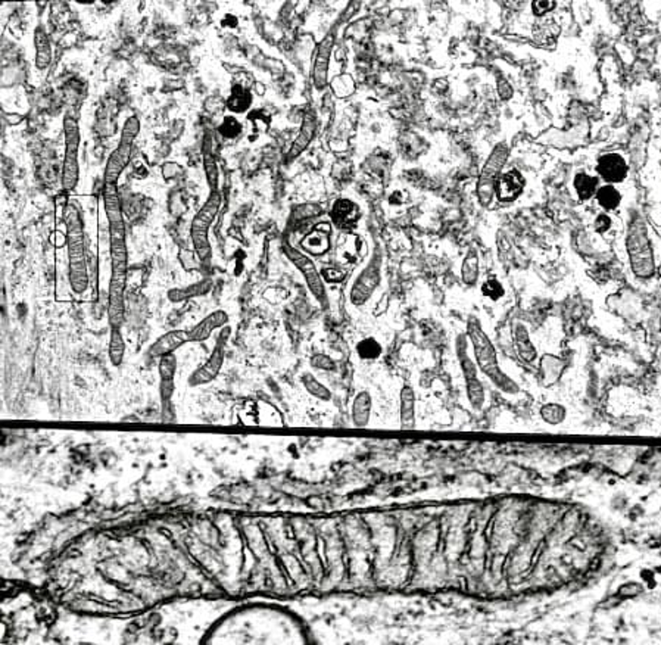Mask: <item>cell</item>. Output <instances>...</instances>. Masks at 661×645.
<instances>
[{"label":"cell","instance_id":"cell-25","mask_svg":"<svg viewBox=\"0 0 661 645\" xmlns=\"http://www.w3.org/2000/svg\"><path fill=\"white\" fill-rule=\"evenodd\" d=\"M333 221L343 229H350L358 220V206L350 199H339L332 209Z\"/></svg>","mask_w":661,"mask_h":645},{"label":"cell","instance_id":"cell-24","mask_svg":"<svg viewBox=\"0 0 661 645\" xmlns=\"http://www.w3.org/2000/svg\"><path fill=\"white\" fill-rule=\"evenodd\" d=\"M514 343L520 360L526 364H533L537 358V351L530 341L529 330L525 324H517L514 329Z\"/></svg>","mask_w":661,"mask_h":645},{"label":"cell","instance_id":"cell-27","mask_svg":"<svg viewBox=\"0 0 661 645\" xmlns=\"http://www.w3.org/2000/svg\"><path fill=\"white\" fill-rule=\"evenodd\" d=\"M455 353L457 358L461 367V373L464 376V380L475 379L479 374L477 364L473 358H470L468 355V338L467 335H460L455 341Z\"/></svg>","mask_w":661,"mask_h":645},{"label":"cell","instance_id":"cell-43","mask_svg":"<svg viewBox=\"0 0 661 645\" xmlns=\"http://www.w3.org/2000/svg\"><path fill=\"white\" fill-rule=\"evenodd\" d=\"M138 131H141V123H138V119L136 117H130L127 121H126V124L123 127V131H121V138L119 141H124V142H130L133 143L134 142V138L137 137Z\"/></svg>","mask_w":661,"mask_h":645},{"label":"cell","instance_id":"cell-10","mask_svg":"<svg viewBox=\"0 0 661 645\" xmlns=\"http://www.w3.org/2000/svg\"><path fill=\"white\" fill-rule=\"evenodd\" d=\"M379 283H380V259L379 256H374L370 261V264L359 273L357 280L354 282V286L351 290V302L357 307L364 305L371 298V295L374 293Z\"/></svg>","mask_w":661,"mask_h":645},{"label":"cell","instance_id":"cell-20","mask_svg":"<svg viewBox=\"0 0 661 645\" xmlns=\"http://www.w3.org/2000/svg\"><path fill=\"white\" fill-rule=\"evenodd\" d=\"M103 196V206H105V214L108 218V225L123 224V206H121V198L118 183H103L102 189Z\"/></svg>","mask_w":661,"mask_h":645},{"label":"cell","instance_id":"cell-31","mask_svg":"<svg viewBox=\"0 0 661 645\" xmlns=\"http://www.w3.org/2000/svg\"><path fill=\"white\" fill-rule=\"evenodd\" d=\"M461 278L467 286H475L479 280V256L475 249H470L463 259Z\"/></svg>","mask_w":661,"mask_h":645},{"label":"cell","instance_id":"cell-32","mask_svg":"<svg viewBox=\"0 0 661 645\" xmlns=\"http://www.w3.org/2000/svg\"><path fill=\"white\" fill-rule=\"evenodd\" d=\"M465 392L468 403L472 406L473 410L479 411L483 408L484 401H486V393H484V386L479 377L465 380Z\"/></svg>","mask_w":661,"mask_h":645},{"label":"cell","instance_id":"cell-39","mask_svg":"<svg viewBox=\"0 0 661 645\" xmlns=\"http://www.w3.org/2000/svg\"><path fill=\"white\" fill-rule=\"evenodd\" d=\"M332 87L339 97H346L354 93L355 83L350 74H342L332 80Z\"/></svg>","mask_w":661,"mask_h":645},{"label":"cell","instance_id":"cell-6","mask_svg":"<svg viewBox=\"0 0 661 645\" xmlns=\"http://www.w3.org/2000/svg\"><path fill=\"white\" fill-rule=\"evenodd\" d=\"M508 155L510 149L504 143H501L492 150L488 161L484 162L477 182V198L480 205H491L495 195V183L501 176V170L506 165Z\"/></svg>","mask_w":661,"mask_h":645},{"label":"cell","instance_id":"cell-40","mask_svg":"<svg viewBox=\"0 0 661 645\" xmlns=\"http://www.w3.org/2000/svg\"><path fill=\"white\" fill-rule=\"evenodd\" d=\"M309 364L312 369H317L321 372H336L338 369L336 361L326 354H314L309 358Z\"/></svg>","mask_w":661,"mask_h":645},{"label":"cell","instance_id":"cell-7","mask_svg":"<svg viewBox=\"0 0 661 645\" xmlns=\"http://www.w3.org/2000/svg\"><path fill=\"white\" fill-rule=\"evenodd\" d=\"M283 251H285L286 256L289 258L290 263L294 267H297L301 271V274L304 276V280H305L311 295L314 296L316 301L320 305L324 307L327 304V293H326L324 280H323L320 271L317 270L316 264L312 263V259L309 256H306L304 252H301L299 249L287 245V243L283 247Z\"/></svg>","mask_w":661,"mask_h":645},{"label":"cell","instance_id":"cell-22","mask_svg":"<svg viewBox=\"0 0 661 645\" xmlns=\"http://www.w3.org/2000/svg\"><path fill=\"white\" fill-rule=\"evenodd\" d=\"M213 286H214V282L211 280V278H203V280L192 283L189 286L172 288V289L168 290L167 296H168L169 302L180 304V302H186L189 300L199 298V296L206 295L208 292L213 289Z\"/></svg>","mask_w":661,"mask_h":645},{"label":"cell","instance_id":"cell-23","mask_svg":"<svg viewBox=\"0 0 661 645\" xmlns=\"http://www.w3.org/2000/svg\"><path fill=\"white\" fill-rule=\"evenodd\" d=\"M330 225L321 224L305 236L302 240V248L314 255H321L330 248Z\"/></svg>","mask_w":661,"mask_h":645},{"label":"cell","instance_id":"cell-30","mask_svg":"<svg viewBox=\"0 0 661 645\" xmlns=\"http://www.w3.org/2000/svg\"><path fill=\"white\" fill-rule=\"evenodd\" d=\"M301 385L304 386V389L311 395V396H314L316 399H320L323 401V403H327V401L332 399V391H330L324 383H321L314 374L309 373V372H305L302 373L301 376Z\"/></svg>","mask_w":661,"mask_h":645},{"label":"cell","instance_id":"cell-36","mask_svg":"<svg viewBox=\"0 0 661 645\" xmlns=\"http://www.w3.org/2000/svg\"><path fill=\"white\" fill-rule=\"evenodd\" d=\"M595 195H597L598 203L604 209H607V211H613V209H616L621 202V195L619 194V190L612 184L600 187Z\"/></svg>","mask_w":661,"mask_h":645},{"label":"cell","instance_id":"cell-29","mask_svg":"<svg viewBox=\"0 0 661 645\" xmlns=\"http://www.w3.org/2000/svg\"><path fill=\"white\" fill-rule=\"evenodd\" d=\"M108 357L114 367H119L124 362L126 357V341L121 329H111L109 343H108Z\"/></svg>","mask_w":661,"mask_h":645},{"label":"cell","instance_id":"cell-16","mask_svg":"<svg viewBox=\"0 0 661 645\" xmlns=\"http://www.w3.org/2000/svg\"><path fill=\"white\" fill-rule=\"evenodd\" d=\"M628 164L619 153H605L598 160L597 171L608 183H621L628 176Z\"/></svg>","mask_w":661,"mask_h":645},{"label":"cell","instance_id":"cell-18","mask_svg":"<svg viewBox=\"0 0 661 645\" xmlns=\"http://www.w3.org/2000/svg\"><path fill=\"white\" fill-rule=\"evenodd\" d=\"M317 133V118L312 112H305L302 118V126L299 130V134L294 138L289 152H287V160L293 161L299 158V156L306 150V148L311 145V142L314 141Z\"/></svg>","mask_w":661,"mask_h":645},{"label":"cell","instance_id":"cell-33","mask_svg":"<svg viewBox=\"0 0 661 645\" xmlns=\"http://www.w3.org/2000/svg\"><path fill=\"white\" fill-rule=\"evenodd\" d=\"M575 189L578 191V196L582 201H588L597 194L598 177L589 176V174L586 172H579L575 177Z\"/></svg>","mask_w":661,"mask_h":645},{"label":"cell","instance_id":"cell-4","mask_svg":"<svg viewBox=\"0 0 661 645\" xmlns=\"http://www.w3.org/2000/svg\"><path fill=\"white\" fill-rule=\"evenodd\" d=\"M628 252L633 273L641 278H650L655 273L654 255L647 235V227L639 218L631 223L628 233Z\"/></svg>","mask_w":661,"mask_h":645},{"label":"cell","instance_id":"cell-5","mask_svg":"<svg viewBox=\"0 0 661 645\" xmlns=\"http://www.w3.org/2000/svg\"><path fill=\"white\" fill-rule=\"evenodd\" d=\"M64 136H65V155L62 164V177L61 184L65 191H73L80 180V164H78V149H80V127L73 117L64 118Z\"/></svg>","mask_w":661,"mask_h":645},{"label":"cell","instance_id":"cell-28","mask_svg":"<svg viewBox=\"0 0 661 645\" xmlns=\"http://www.w3.org/2000/svg\"><path fill=\"white\" fill-rule=\"evenodd\" d=\"M566 361L560 357H555L551 354L544 355L541 360V373L544 385L551 386L554 383L559 381L566 370Z\"/></svg>","mask_w":661,"mask_h":645},{"label":"cell","instance_id":"cell-45","mask_svg":"<svg viewBox=\"0 0 661 645\" xmlns=\"http://www.w3.org/2000/svg\"><path fill=\"white\" fill-rule=\"evenodd\" d=\"M220 131L225 137H236L240 133V124L234 118H225L220 127Z\"/></svg>","mask_w":661,"mask_h":645},{"label":"cell","instance_id":"cell-34","mask_svg":"<svg viewBox=\"0 0 661 645\" xmlns=\"http://www.w3.org/2000/svg\"><path fill=\"white\" fill-rule=\"evenodd\" d=\"M251 103H252V96L249 90H246L245 87H242V85H234L233 92L225 105H227V108L232 112H245L251 107Z\"/></svg>","mask_w":661,"mask_h":645},{"label":"cell","instance_id":"cell-37","mask_svg":"<svg viewBox=\"0 0 661 645\" xmlns=\"http://www.w3.org/2000/svg\"><path fill=\"white\" fill-rule=\"evenodd\" d=\"M203 171H205L206 183L208 186H210V190L217 191L218 183H220V170H218V164L214 156L211 155L203 156Z\"/></svg>","mask_w":661,"mask_h":645},{"label":"cell","instance_id":"cell-44","mask_svg":"<svg viewBox=\"0 0 661 645\" xmlns=\"http://www.w3.org/2000/svg\"><path fill=\"white\" fill-rule=\"evenodd\" d=\"M641 594H643V586L639 582H626L617 589V596L621 598H635Z\"/></svg>","mask_w":661,"mask_h":645},{"label":"cell","instance_id":"cell-49","mask_svg":"<svg viewBox=\"0 0 661 645\" xmlns=\"http://www.w3.org/2000/svg\"><path fill=\"white\" fill-rule=\"evenodd\" d=\"M610 225H612L610 217L605 215V214H601V215H598V218L595 221V230L598 233H604V232H607L608 229H610Z\"/></svg>","mask_w":661,"mask_h":645},{"label":"cell","instance_id":"cell-26","mask_svg":"<svg viewBox=\"0 0 661 645\" xmlns=\"http://www.w3.org/2000/svg\"><path fill=\"white\" fill-rule=\"evenodd\" d=\"M34 47H36V58H34L36 68L43 71L52 64V55L54 54H52V45L47 32L42 27L34 31Z\"/></svg>","mask_w":661,"mask_h":645},{"label":"cell","instance_id":"cell-11","mask_svg":"<svg viewBox=\"0 0 661 645\" xmlns=\"http://www.w3.org/2000/svg\"><path fill=\"white\" fill-rule=\"evenodd\" d=\"M333 47H335L333 32H328L317 46L316 55H314V64H312V83H314L317 90L326 89V85L328 84V64H330V57H332Z\"/></svg>","mask_w":661,"mask_h":645},{"label":"cell","instance_id":"cell-17","mask_svg":"<svg viewBox=\"0 0 661 645\" xmlns=\"http://www.w3.org/2000/svg\"><path fill=\"white\" fill-rule=\"evenodd\" d=\"M525 189V179L520 171L510 170L502 174L495 183V194L501 202H514Z\"/></svg>","mask_w":661,"mask_h":645},{"label":"cell","instance_id":"cell-15","mask_svg":"<svg viewBox=\"0 0 661 645\" xmlns=\"http://www.w3.org/2000/svg\"><path fill=\"white\" fill-rule=\"evenodd\" d=\"M111 268H129V251L126 240V224L109 225Z\"/></svg>","mask_w":661,"mask_h":645},{"label":"cell","instance_id":"cell-38","mask_svg":"<svg viewBox=\"0 0 661 645\" xmlns=\"http://www.w3.org/2000/svg\"><path fill=\"white\" fill-rule=\"evenodd\" d=\"M179 367V361L176 355H167L160 358V365H158V372H160V380L161 381H171L176 377Z\"/></svg>","mask_w":661,"mask_h":645},{"label":"cell","instance_id":"cell-13","mask_svg":"<svg viewBox=\"0 0 661 645\" xmlns=\"http://www.w3.org/2000/svg\"><path fill=\"white\" fill-rule=\"evenodd\" d=\"M227 323H229V314L222 309H215L211 314H208L205 319H202L192 329L187 330L189 342H193V343L206 342L213 336L215 330L227 326Z\"/></svg>","mask_w":661,"mask_h":645},{"label":"cell","instance_id":"cell-12","mask_svg":"<svg viewBox=\"0 0 661 645\" xmlns=\"http://www.w3.org/2000/svg\"><path fill=\"white\" fill-rule=\"evenodd\" d=\"M133 143L119 141L118 146L112 150L105 165V174H103V183H118L119 177L123 176L124 170L131 161Z\"/></svg>","mask_w":661,"mask_h":645},{"label":"cell","instance_id":"cell-1","mask_svg":"<svg viewBox=\"0 0 661 645\" xmlns=\"http://www.w3.org/2000/svg\"><path fill=\"white\" fill-rule=\"evenodd\" d=\"M62 221L66 227L69 286L74 293L81 295L89 288V268H87L84 221L80 209L73 203L64 205Z\"/></svg>","mask_w":661,"mask_h":645},{"label":"cell","instance_id":"cell-19","mask_svg":"<svg viewBox=\"0 0 661 645\" xmlns=\"http://www.w3.org/2000/svg\"><path fill=\"white\" fill-rule=\"evenodd\" d=\"M399 425L404 430H412L417 425V396L410 385L399 392Z\"/></svg>","mask_w":661,"mask_h":645},{"label":"cell","instance_id":"cell-46","mask_svg":"<svg viewBox=\"0 0 661 645\" xmlns=\"http://www.w3.org/2000/svg\"><path fill=\"white\" fill-rule=\"evenodd\" d=\"M321 277L324 278V280H327V282H330V283H339V282L343 280L345 274H343L342 271L336 270V268L327 267V268H324V270L321 271Z\"/></svg>","mask_w":661,"mask_h":645},{"label":"cell","instance_id":"cell-2","mask_svg":"<svg viewBox=\"0 0 661 645\" xmlns=\"http://www.w3.org/2000/svg\"><path fill=\"white\" fill-rule=\"evenodd\" d=\"M467 338L473 345L477 369L504 393H517V383L501 370L495 346L475 316H470L467 320Z\"/></svg>","mask_w":661,"mask_h":645},{"label":"cell","instance_id":"cell-14","mask_svg":"<svg viewBox=\"0 0 661 645\" xmlns=\"http://www.w3.org/2000/svg\"><path fill=\"white\" fill-rule=\"evenodd\" d=\"M186 343H189L187 330H181V329L169 330V332L161 335L149 346V355L152 358H162L167 355H172Z\"/></svg>","mask_w":661,"mask_h":645},{"label":"cell","instance_id":"cell-3","mask_svg":"<svg viewBox=\"0 0 661 645\" xmlns=\"http://www.w3.org/2000/svg\"><path fill=\"white\" fill-rule=\"evenodd\" d=\"M221 205L222 196L220 190L211 191L210 196L206 198V201L199 208V211L195 214L192 224H190V239H192L193 251L202 263L210 259L213 255L210 243V229L220 213Z\"/></svg>","mask_w":661,"mask_h":645},{"label":"cell","instance_id":"cell-42","mask_svg":"<svg viewBox=\"0 0 661 645\" xmlns=\"http://www.w3.org/2000/svg\"><path fill=\"white\" fill-rule=\"evenodd\" d=\"M482 293L484 296H488V298H491L492 301H496L499 298H502L504 293H506V290H504L502 285L496 280L495 277H491L488 278V280H486L482 286Z\"/></svg>","mask_w":661,"mask_h":645},{"label":"cell","instance_id":"cell-41","mask_svg":"<svg viewBox=\"0 0 661 645\" xmlns=\"http://www.w3.org/2000/svg\"><path fill=\"white\" fill-rule=\"evenodd\" d=\"M380 345L374 339H365L358 345V354L362 360H374L380 355Z\"/></svg>","mask_w":661,"mask_h":645},{"label":"cell","instance_id":"cell-35","mask_svg":"<svg viewBox=\"0 0 661 645\" xmlns=\"http://www.w3.org/2000/svg\"><path fill=\"white\" fill-rule=\"evenodd\" d=\"M539 413H541L542 420L549 426H560L567 417L566 407L561 404H555V403H548L542 406Z\"/></svg>","mask_w":661,"mask_h":645},{"label":"cell","instance_id":"cell-8","mask_svg":"<svg viewBox=\"0 0 661 645\" xmlns=\"http://www.w3.org/2000/svg\"><path fill=\"white\" fill-rule=\"evenodd\" d=\"M129 268H111L108 288V323L111 329H121L126 321V285Z\"/></svg>","mask_w":661,"mask_h":645},{"label":"cell","instance_id":"cell-48","mask_svg":"<svg viewBox=\"0 0 661 645\" xmlns=\"http://www.w3.org/2000/svg\"><path fill=\"white\" fill-rule=\"evenodd\" d=\"M498 93L501 96V99L504 100H507L513 96V89H511V85L507 80H504V78H499L498 81Z\"/></svg>","mask_w":661,"mask_h":645},{"label":"cell","instance_id":"cell-9","mask_svg":"<svg viewBox=\"0 0 661 645\" xmlns=\"http://www.w3.org/2000/svg\"><path fill=\"white\" fill-rule=\"evenodd\" d=\"M227 338H229V330L225 333H222V336L218 339L211 355L206 358V361L201 364L199 367H196L193 373L189 376L187 383L190 388H199V386L210 385V383H213L220 376L224 361H225V343H227Z\"/></svg>","mask_w":661,"mask_h":645},{"label":"cell","instance_id":"cell-21","mask_svg":"<svg viewBox=\"0 0 661 645\" xmlns=\"http://www.w3.org/2000/svg\"><path fill=\"white\" fill-rule=\"evenodd\" d=\"M373 413V398L369 391H361L355 395L351 407V420L355 427H367Z\"/></svg>","mask_w":661,"mask_h":645},{"label":"cell","instance_id":"cell-47","mask_svg":"<svg viewBox=\"0 0 661 645\" xmlns=\"http://www.w3.org/2000/svg\"><path fill=\"white\" fill-rule=\"evenodd\" d=\"M554 8H555V2H542V0H539V2L532 4V9H533L536 16H541V15L552 11Z\"/></svg>","mask_w":661,"mask_h":645}]
</instances>
